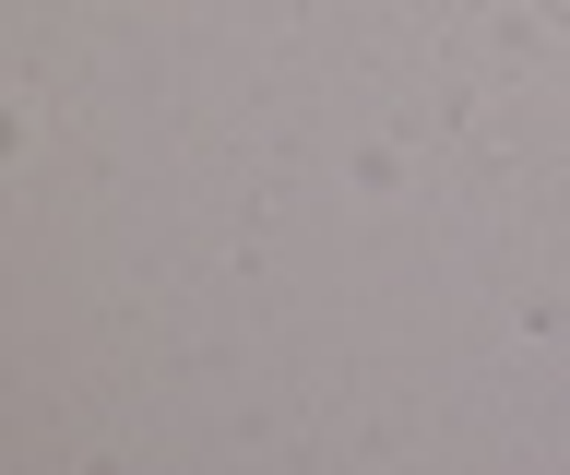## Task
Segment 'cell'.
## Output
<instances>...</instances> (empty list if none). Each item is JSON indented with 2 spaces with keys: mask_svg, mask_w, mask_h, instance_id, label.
<instances>
[{
  "mask_svg": "<svg viewBox=\"0 0 570 475\" xmlns=\"http://www.w3.org/2000/svg\"><path fill=\"white\" fill-rule=\"evenodd\" d=\"M559 12H570V0H559Z\"/></svg>",
  "mask_w": 570,
  "mask_h": 475,
  "instance_id": "1",
  "label": "cell"
}]
</instances>
